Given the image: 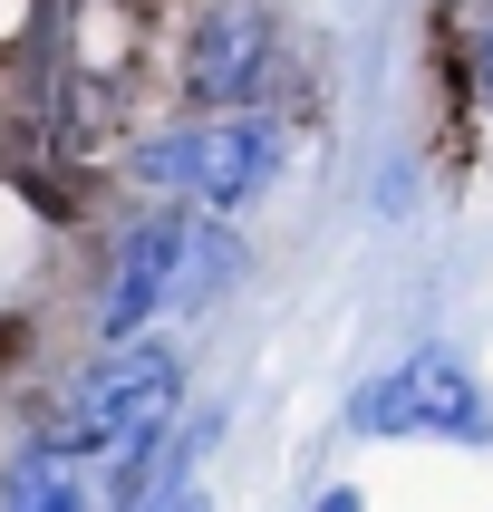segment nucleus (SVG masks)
<instances>
[{
  "instance_id": "nucleus-1",
  "label": "nucleus",
  "mask_w": 493,
  "mask_h": 512,
  "mask_svg": "<svg viewBox=\"0 0 493 512\" xmlns=\"http://www.w3.org/2000/svg\"><path fill=\"white\" fill-rule=\"evenodd\" d=\"M290 165V116L281 107H232V116H184V126H155V136L126 145V184L155 203H184V213H213L232 223L242 203H261Z\"/></svg>"
},
{
  "instance_id": "nucleus-2",
  "label": "nucleus",
  "mask_w": 493,
  "mask_h": 512,
  "mask_svg": "<svg viewBox=\"0 0 493 512\" xmlns=\"http://www.w3.org/2000/svg\"><path fill=\"white\" fill-rule=\"evenodd\" d=\"M174 416H184V358H174L165 339H136V348H97V358L58 387V406L39 416V445L87 474V464H116L126 445L165 435Z\"/></svg>"
},
{
  "instance_id": "nucleus-3",
  "label": "nucleus",
  "mask_w": 493,
  "mask_h": 512,
  "mask_svg": "<svg viewBox=\"0 0 493 512\" xmlns=\"http://www.w3.org/2000/svg\"><path fill=\"white\" fill-rule=\"evenodd\" d=\"M174 87L194 116H232V107H281L290 87V29L261 0H194L184 39H174Z\"/></svg>"
},
{
  "instance_id": "nucleus-4",
  "label": "nucleus",
  "mask_w": 493,
  "mask_h": 512,
  "mask_svg": "<svg viewBox=\"0 0 493 512\" xmlns=\"http://www.w3.org/2000/svg\"><path fill=\"white\" fill-rule=\"evenodd\" d=\"M194 223L203 213H184V203H145L107 242V271H97V300H87L97 348H136V339H155V319H174L184 261H194Z\"/></svg>"
},
{
  "instance_id": "nucleus-5",
  "label": "nucleus",
  "mask_w": 493,
  "mask_h": 512,
  "mask_svg": "<svg viewBox=\"0 0 493 512\" xmlns=\"http://www.w3.org/2000/svg\"><path fill=\"white\" fill-rule=\"evenodd\" d=\"M348 435H455V445H493V406L484 377L455 348H416L397 368H377L348 397Z\"/></svg>"
},
{
  "instance_id": "nucleus-6",
  "label": "nucleus",
  "mask_w": 493,
  "mask_h": 512,
  "mask_svg": "<svg viewBox=\"0 0 493 512\" xmlns=\"http://www.w3.org/2000/svg\"><path fill=\"white\" fill-rule=\"evenodd\" d=\"M464 87H474V107L493 116V20L474 29V49H464Z\"/></svg>"
},
{
  "instance_id": "nucleus-7",
  "label": "nucleus",
  "mask_w": 493,
  "mask_h": 512,
  "mask_svg": "<svg viewBox=\"0 0 493 512\" xmlns=\"http://www.w3.org/2000/svg\"><path fill=\"white\" fill-rule=\"evenodd\" d=\"M145 512H213V503H203L194 484H174V493H155V503H145Z\"/></svg>"
},
{
  "instance_id": "nucleus-8",
  "label": "nucleus",
  "mask_w": 493,
  "mask_h": 512,
  "mask_svg": "<svg viewBox=\"0 0 493 512\" xmlns=\"http://www.w3.org/2000/svg\"><path fill=\"white\" fill-rule=\"evenodd\" d=\"M319 512H358V493H348V484H339V493H319Z\"/></svg>"
},
{
  "instance_id": "nucleus-9",
  "label": "nucleus",
  "mask_w": 493,
  "mask_h": 512,
  "mask_svg": "<svg viewBox=\"0 0 493 512\" xmlns=\"http://www.w3.org/2000/svg\"><path fill=\"white\" fill-rule=\"evenodd\" d=\"M29 20V0H0V29H20Z\"/></svg>"
}]
</instances>
